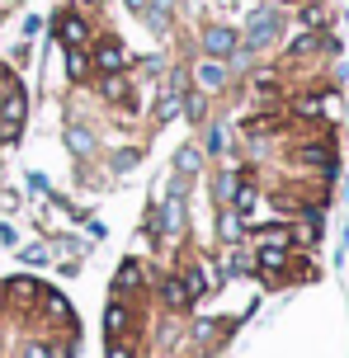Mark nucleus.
I'll return each instance as SVG.
<instances>
[{
  "label": "nucleus",
  "instance_id": "obj_1",
  "mask_svg": "<svg viewBox=\"0 0 349 358\" xmlns=\"http://www.w3.org/2000/svg\"><path fill=\"white\" fill-rule=\"evenodd\" d=\"M278 29H283V19H278V15H255V19H250V29H245V48H250V52L269 48V43L278 38Z\"/></svg>",
  "mask_w": 349,
  "mask_h": 358
},
{
  "label": "nucleus",
  "instance_id": "obj_2",
  "mask_svg": "<svg viewBox=\"0 0 349 358\" xmlns=\"http://www.w3.org/2000/svg\"><path fill=\"white\" fill-rule=\"evenodd\" d=\"M0 118H5V137H19V127H24V90H19L15 80H10V90H5Z\"/></svg>",
  "mask_w": 349,
  "mask_h": 358
},
{
  "label": "nucleus",
  "instance_id": "obj_3",
  "mask_svg": "<svg viewBox=\"0 0 349 358\" xmlns=\"http://www.w3.org/2000/svg\"><path fill=\"white\" fill-rule=\"evenodd\" d=\"M94 66H99V71H123V66H128V52H123V43H113V38H104V43H99V48H94Z\"/></svg>",
  "mask_w": 349,
  "mask_h": 358
},
{
  "label": "nucleus",
  "instance_id": "obj_4",
  "mask_svg": "<svg viewBox=\"0 0 349 358\" xmlns=\"http://www.w3.org/2000/svg\"><path fill=\"white\" fill-rule=\"evenodd\" d=\"M203 48H208V57H232L241 48V38L232 34V29H222V24H218V29H208V34H203Z\"/></svg>",
  "mask_w": 349,
  "mask_h": 358
},
{
  "label": "nucleus",
  "instance_id": "obj_5",
  "mask_svg": "<svg viewBox=\"0 0 349 358\" xmlns=\"http://www.w3.org/2000/svg\"><path fill=\"white\" fill-rule=\"evenodd\" d=\"M85 34H90V29H85V19H80V15H57V38H62L71 52L85 43Z\"/></svg>",
  "mask_w": 349,
  "mask_h": 358
},
{
  "label": "nucleus",
  "instance_id": "obj_6",
  "mask_svg": "<svg viewBox=\"0 0 349 358\" xmlns=\"http://www.w3.org/2000/svg\"><path fill=\"white\" fill-rule=\"evenodd\" d=\"M283 268H288V245L283 241H274V245L264 241L259 245V273H283Z\"/></svg>",
  "mask_w": 349,
  "mask_h": 358
},
{
  "label": "nucleus",
  "instance_id": "obj_7",
  "mask_svg": "<svg viewBox=\"0 0 349 358\" xmlns=\"http://www.w3.org/2000/svg\"><path fill=\"white\" fill-rule=\"evenodd\" d=\"M5 292H10V302H15V306H29V302H38V297H43V287H38L34 278H10V287H5Z\"/></svg>",
  "mask_w": 349,
  "mask_h": 358
},
{
  "label": "nucleus",
  "instance_id": "obj_8",
  "mask_svg": "<svg viewBox=\"0 0 349 358\" xmlns=\"http://www.w3.org/2000/svg\"><path fill=\"white\" fill-rule=\"evenodd\" d=\"M166 302L175 306V311H184V306L194 302V292H189V283H184V273H180V278H166Z\"/></svg>",
  "mask_w": 349,
  "mask_h": 358
},
{
  "label": "nucleus",
  "instance_id": "obj_9",
  "mask_svg": "<svg viewBox=\"0 0 349 358\" xmlns=\"http://www.w3.org/2000/svg\"><path fill=\"white\" fill-rule=\"evenodd\" d=\"M118 287H123V292H137V287H142V264H137V259H128V264L118 268Z\"/></svg>",
  "mask_w": 349,
  "mask_h": 358
},
{
  "label": "nucleus",
  "instance_id": "obj_10",
  "mask_svg": "<svg viewBox=\"0 0 349 358\" xmlns=\"http://www.w3.org/2000/svg\"><path fill=\"white\" fill-rule=\"evenodd\" d=\"M199 80L208 90H222L227 85V66H218V62H208V66H199Z\"/></svg>",
  "mask_w": 349,
  "mask_h": 358
},
{
  "label": "nucleus",
  "instance_id": "obj_11",
  "mask_svg": "<svg viewBox=\"0 0 349 358\" xmlns=\"http://www.w3.org/2000/svg\"><path fill=\"white\" fill-rule=\"evenodd\" d=\"M302 161H307V165H321V170H331L335 156H331V146H302Z\"/></svg>",
  "mask_w": 349,
  "mask_h": 358
},
{
  "label": "nucleus",
  "instance_id": "obj_12",
  "mask_svg": "<svg viewBox=\"0 0 349 358\" xmlns=\"http://www.w3.org/2000/svg\"><path fill=\"white\" fill-rule=\"evenodd\" d=\"M123 330H128V306L113 302V306H109V340H118Z\"/></svg>",
  "mask_w": 349,
  "mask_h": 358
},
{
  "label": "nucleus",
  "instance_id": "obj_13",
  "mask_svg": "<svg viewBox=\"0 0 349 358\" xmlns=\"http://www.w3.org/2000/svg\"><path fill=\"white\" fill-rule=\"evenodd\" d=\"M250 208H255V184L236 179V213H250Z\"/></svg>",
  "mask_w": 349,
  "mask_h": 358
},
{
  "label": "nucleus",
  "instance_id": "obj_14",
  "mask_svg": "<svg viewBox=\"0 0 349 358\" xmlns=\"http://www.w3.org/2000/svg\"><path fill=\"white\" fill-rule=\"evenodd\" d=\"M43 302H48V311H52L62 325L71 321V306H66V297H57V292H43Z\"/></svg>",
  "mask_w": 349,
  "mask_h": 358
},
{
  "label": "nucleus",
  "instance_id": "obj_15",
  "mask_svg": "<svg viewBox=\"0 0 349 358\" xmlns=\"http://www.w3.org/2000/svg\"><path fill=\"white\" fill-rule=\"evenodd\" d=\"M147 19L156 24V29H166V24H170V0H156V5H147Z\"/></svg>",
  "mask_w": 349,
  "mask_h": 358
},
{
  "label": "nucleus",
  "instance_id": "obj_16",
  "mask_svg": "<svg viewBox=\"0 0 349 358\" xmlns=\"http://www.w3.org/2000/svg\"><path fill=\"white\" fill-rule=\"evenodd\" d=\"M85 71H90V62H85V52H80V48H76V52H71V76L80 80Z\"/></svg>",
  "mask_w": 349,
  "mask_h": 358
},
{
  "label": "nucleus",
  "instance_id": "obj_17",
  "mask_svg": "<svg viewBox=\"0 0 349 358\" xmlns=\"http://www.w3.org/2000/svg\"><path fill=\"white\" fill-rule=\"evenodd\" d=\"M184 113H189L194 123H199V118H203V99H199V94H189V99H184Z\"/></svg>",
  "mask_w": 349,
  "mask_h": 358
},
{
  "label": "nucleus",
  "instance_id": "obj_18",
  "mask_svg": "<svg viewBox=\"0 0 349 358\" xmlns=\"http://www.w3.org/2000/svg\"><path fill=\"white\" fill-rule=\"evenodd\" d=\"M104 94H109V99H128V85H123V80H109Z\"/></svg>",
  "mask_w": 349,
  "mask_h": 358
},
{
  "label": "nucleus",
  "instance_id": "obj_19",
  "mask_svg": "<svg viewBox=\"0 0 349 358\" xmlns=\"http://www.w3.org/2000/svg\"><path fill=\"white\" fill-rule=\"evenodd\" d=\"M232 189H236V175H232V170H227V175L218 179V198H227V194H232Z\"/></svg>",
  "mask_w": 349,
  "mask_h": 358
},
{
  "label": "nucleus",
  "instance_id": "obj_20",
  "mask_svg": "<svg viewBox=\"0 0 349 358\" xmlns=\"http://www.w3.org/2000/svg\"><path fill=\"white\" fill-rule=\"evenodd\" d=\"M71 146H76V151H90V132H71Z\"/></svg>",
  "mask_w": 349,
  "mask_h": 358
},
{
  "label": "nucleus",
  "instance_id": "obj_21",
  "mask_svg": "<svg viewBox=\"0 0 349 358\" xmlns=\"http://www.w3.org/2000/svg\"><path fill=\"white\" fill-rule=\"evenodd\" d=\"M24 259H29V264H43V259H48V250H38V245H29V250H24Z\"/></svg>",
  "mask_w": 349,
  "mask_h": 358
},
{
  "label": "nucleus",
  "instance_id": "obj_22",
  "mask_svg": "<svg viewBox=\"0 0 349 358\" xmlns=\"http://www.w3.org/2000/svg\"><path fill=\"white\" fill-rule=\"evenodd\" d=\"M147 5H151V0H128V10H137V15H142Z\"/></svg>",
  "mask_w": 349,
  "mask_h": 358
},
{
  "label": "nucleus",
  "instance_id": "obj_23",
  "mask_svg": "<svg viewBox=\"0 0 349 358\" xmlns=\"http://www.w3.org/2000/svg\"><path fill=\"white\" fill-rule=\"evenodd\" d=\"M24 358H48V349H29V354H24Z\"/></svg>",
  "mask_w": 349,
  "mask_h": 358
},
{
  "label": "nucleus",
  "instance_id": "obj_24",
  "mask_svg": "<svg viewBox=\"0 0 349 358\" xmlns=\"http://www.w3.org/2000/svg\"><path fill=\"white\" fill-rule=\"evenodd\" d=\"M85 5H104V0H85Z\"/></svg>",
  "mask_w": 349,
  "mask_h": 358
},
{
  "label": "nucleus",
  "instance_id": "obj_25",
  "mask_svg": "<svg viewBox=\"0 0 349 358\" xmlns=\"http://www.w3.org/2000/svg\"><path fill=\"white\" fill-rule=\"evenodd\" d=\"M0 5H15V0H0Z\"/></svg>",
  "mask_w": 349,
  "mask_h": 358
}]
</instances>
